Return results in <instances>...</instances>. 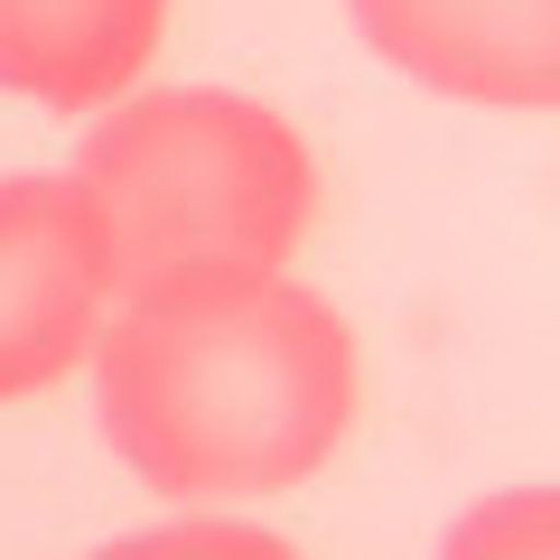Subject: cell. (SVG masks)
Wrapping results in <instances>:
<instances>
[{
  "mask_svg": "<svg viewBox=\"0 0 560 560\" xmlns=\"http://www.w3.org/2000/svg\"><path fill=\"white\" fill-rule=\"evenodd\" d=\"M94 560H300V541L261 533V523L187 514V523H160V533H121V541H103Z\"/></svg>",
  "mask_w": 560,
  "mask_h": 560,
  "instance_id": "cell-7",
  "label": "cell"
},
{
  "mask_svg": "<svg viewBox=\"0 0 560 560\" xmlns=\"http://www.w3.org/2000/svg\"><path fill=\"white\" fill-rule=\"evenodd\" d=\"M113 318V243L75 178H0V401H28L94 355Z\"/></svg>",
  "mask_w": 560,
  "mask_h": 560,
  "instance_id": "cell-3",
  "label": "cell"
},
{
  "mask_svg": "<svg viewBox=\"0 0 560 560\" xmlns=\"http://www.w3.org/2000/svg\"><path fill=\"white\" fill-rule=\"evenodd\" d=\"M75 187L113 243V300L280 271L318 224L308 140L271 103L215 84H150L103 103Z\"/></svg>",
  "mask_w": 560,
  "mask_h": 560,
  "instance_id": "cell-2",
  "label": "cell"
},
{
  "mask_svg": "<svg viewBox=\"0 0 560 560\" xmlns=\"http://www.w3.org/2000/svg\"><path fill=\"white\" fill-rule=\"evenodd\" d=\"M168 0H0V94L103 113L160 57Z\"/></svg>",
  "mask_w": 560,
  "mask_h": 560,
  "instance_id": "cell-5",
  "label": "cell"
},
{
  "mask_svg": "<svg viewBox=\"0 0 560 560\" xmlns=\"http://www.w3.org/2000/svg\"><path fill=\"white\" fill-rule=\"evenodd\" d=\"M383 66L448 103L551 113L560 103V0H346Z\"/></svg>",
  "mask_w": 560,
  "mask_h": 560,
  "instance_id": "cell-4",
  "label": "cell"
},
{
  "mask_svg": "<svg viewBox=\"0 0 560 560\" xmlns=\"http://www.w3.org/2000/svg\"><path fill=\"white\" fill-rule=\"evenodd\" d=\"M94 411L140 486L178 504L290 495L355 430V327L280 271L140 290L94 337Z\"/></svg>",
  "mask_w": 560,
  "mask_h": 560,
  "instance_id": "cell-1",
  "label": "cell"
},
{
  "mask_svg": "<svg viewBox=\"0 0 560 560\" xmlns=\"http://www.w3.org/2000/svg\"><path fill=\"white\" fill-rule=\"evenodd\" d=\"M440 560H560V495L551 486H504L448 523Z\"/></svg>",
  "mask_w": 560,
  "mask_h": 560,
  "instance_id": "cell-6",
  "label": "cell"
}]
</instances>
